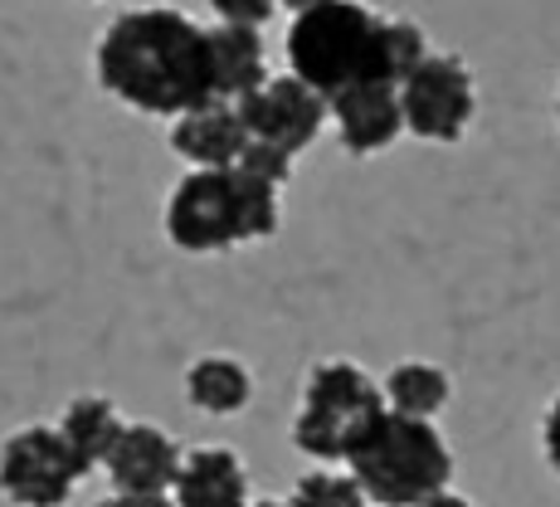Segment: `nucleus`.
Wrapping results in <instances>:
<instances>
[{"instance_id": "9b49d317", "label": "nucleus", "mask_w": 560, "mask_h": 507, "mask_svg": "<svg viewBox=\"0 0 560 507\" xmlns=\"http://www.w3.org/2000/svg\"><path fill=\"white\" fill-rule=\"evenodd\" d=\"M171 147L196 171H234L244 147H249V132H244V123H240V107L214 99V103H205L196 113L171 123Z\"/></svg>"}, {"instance_id": "f03ea898", "label": "nucleus", "mask_w": 560, "mask_h": 507, "mask_svg": "<svg viewBox=\"0 0 560 507\" xmlns=\"http://www.w3.org/2000/svg\"><path fill=\"white\" fill-rule=\"evenodd\" d=\"M424 59L429 39L415 20H385L347 0L303 5L288 25V73L327 103L365 83L400 89Z\"/></svg>"}, {"instance_id": "412c9836", "label": "nucleus", "mask_w": 560, "mask_h": 507, "mask_svg": "<svg viewBox=\"0 0 560 507\" xmlns=\"http://www.w3.org/2000/svg\"><path fill=\"white\" fill-rule=\"evenodd\" d=\"M98 507H176L171 498H152V493H113V498H103Z\"/></svg>"}, {"instance_id": "b1692460", "label": "nucleus", "mask_w": 560, "mask_h": 507, "mask_svg": "<svg viewBox=\"0 0 560 507\" xmlns=\"http://www.w3.org/2000/svg\"><path fill=\"white\" fill-rule=\"evenodd\" d=\"M556 113H560V99H556Z\"/></svg>"}, {"instance_id": "a211bd4d", "label": "nucleus", "mask_w": 560, "mask_h": 507, "mask_svg": "<svg viewBox=\"0 0 560 507\" xmlns=\"http://www.w3.org/2000/svg\"><path fill=\"white\" fill-rule=\"evenodd\" d=\"M240 171H249V176H258V181H268V186L283 191L288 176H293V157L273 152V147H264V142H249V147H244V157H240Z\"/></svg>"}, {"instance_id": "f3484780", "label": "nucleus", "mask_w": 560, "mask_h": 507, "mask_svg": "<svg viewBox=\"0 0 560 507\" xmlns=\"http://www.w3.org/2000/svg\"><path fill=\"white\" fill-rule=\"evenodd\" d=\"M288 507H365V493L357 488L351 473L317 469V473H307V479H298Z\"/></svg>"}, {"instance_id": "4468645a", "label": "nucleus", "mask_w": 560, "mask_h": 507, "mask_svg": "<svg viewBox=\"0 0 560 507\" xmlns=\"http://www.w3.org/2000/svg\"><path fill=\"white\" fill-rule=\"evenodd\" d=\"M59 435H63V445L73 449V459L83 463V473H89V469H98V463H107L117 435H122V419H117L113 401H103V395H79V401L63 410Z\"/></svg>"}, {"instance_id": "39448f33", "label": "nucleus", "mask_w": 560, "mask_h": 507, "mask_svg": "<svg viewBox=\"0 0 560 507\" xmlns=\"http://www.w3.org/2000/svg\"><path fill=\"white\" fill-rule=\"evenodd\" d=\"M385 410V395L361 366L317 361L303 385V410L293 419V445L317 463H347V449L365 419Z\"/></svg>"}, {"instance_id": "9d476101", "label": "nucleus", "mask_w": 560, "mask_h": 507, "mask_svg": "<svg viewBox=\"0 0 560 507\" xmlns=\"http://www.w3.org/2000/svg\"><path fill=\"white\" fill-rule=\"evenodd\" d=\"M327 117L337 123V137L351 157H375L405 132L400 89L390 83H365V89L337 93L327 103Z\"/></svg>"}, {"instance_id": "ddd939ff", "label": "nucleus", "mask_w": 560, "mask_h": 507, "mask_svg": "<svg viewBox=\"0 0 560 507\" xmlns=\"http://www.w3.org/2000/svg\"><path fill=\"white\" fill-rule=\"evenodd\" d=\"M210 64H214V99L220 103H240L268 83L258 30L224 25V20L210 25Z\"/></svg>"}, {"instance_id": "0eeeda50", "label": "nucleus", "mask_w": 560, "mask_h": 507, "mask_svg": "<svg viewBox=\"0 0 560 507\" xmlns=\"http://www.w3.org/2000/svg\"><path fill=\"white\" fill-rule=\"evenodd\" d=\"M400 113H405V132L424 137V142H444V147L458 142L468 132L472 113H478L468 64L454 59V54H429L400 83Z\"/></svg>"}, {"instance_id": "6ab92c4d", "label": "nucleus", "mask_w": 560, "mask_h": 507, "mask_svg": "<svg viewBox=\"0 0 560 507\" xmlns=\"http://www.w3.org/2000/svg\"><path fill=\"white\" fill-rule=\"evenodd\" d=\"M214 10H220L224 25H244V30H258L268 15H273L268 0H249V5H244V0H214Z\"/></svg>"}, {"instance_id": "7ed1b4c3", "label": "nucleus", "mask_w": 560, "mask_h": 507, "mask_svg": "<svg viewBox=\"0 0 560 507\" xmlns=\"http://www.w3.org/2000/svg\"><path fill=\"white\" fill-rule=\"evenodd\" d=\"M347 469L375 507H419L434 493H448L454 479V449L444 445L429 419H405L381 410L365 419L347 449Z\"/></svg>"}, {"instance_id": "1a4fd4ad", "label": "nucleus", "mask_w": 560, "mask_h": 507, "mask_svg": "<svg viewBox=\"0 0 560 507\" xmlns=\"http://www.w3.org/2000/svg\"><path fill=\"white\" fill-rule=\"evenodd\" d=\"M103 469L117 493L171 498V488H176V479H180V449H176V439L156 425H122V435H117Z\"/></svg>"}, {"instance_id": "dca6fc26", "label": "nucleus", "mask_w": 560, "mask_h": 507, "mask_svg": "<svg viewBox=\"0 0 560 507\" xmlns=\"http://www.w3.org/2000/svg\"><path fill=\"white\" fill-rule=\"evenodd\" d=\"M381 395H385V410H395V415L429 419V425H434V415L448 405L454 385H448V376L439 371V366H429V361H400V366H390Z\"/></svg>"}, {"instance_id": "6e6552de", "label": "nucleus", "mask_w": 560, "mask_h": 507, "mask_svg": "<svg viewBox=\"0 0 560 507\" xmlns=\"http://www.w3.org/2000/svg\"><path fill=\"white\" fill-rule=\"evenodd\" d=\"M234 107H240V123H244V132H249V142H264L283 157L307 152V147L317 142L322 123H327V99H317L293 73L268 79L264 89L240 99Z\"/></svg>"}, {"instance_id": "2eb2a0df", "label": "nucleus", "mask_w": 560, "mask_h": 507, "mask_svg": "<svg viewBox=\"0 0 560 507\" xmlns=\"http://www.w3.org/2000/svg\"><path fill=\"white\" fill-rule=\"evenodd\" d=\"M186 395L205 415H240L254 401V376L234 356H200L186 371Z\"/></svg>"}, {"instance_id": "f8f14e48", "label": "nucleus", "mask_w": 560, "mask_h": 507, "mask_svg": "<svg viewBox=\"0 0 560 507\" xmlns=\"http://www.w3.org/2000/svg\"><path fill=\"white\" fill-rule=\"evenodd\" d=\"M176 507H249V479L230 449H196L180 459V479L171 488Z\"/></svg>"}, {"instance_id": "f257e3e1", "label": "nucleus", "mask_w": 560, "mask_h": 507, "mask_svg": "<svg viewBox=\"0 0 560 507\" xmlns=\"http://www.w3.org/2000/svg\"><path fill=\"white\" fill-rule=\"evenodd\" d=\"M98 83L152 117H186L214 103L210 30L180 10H127L98 45Z\"/></svg>"}, {"instance_id": "aec40b11", "label": "nucleus", "mask_w": 560, "mask_h": 507, "mask_svg": "<svg viewBox=\"0 0 560 507\" xmlns=\"http://www.w3.org/2000/svg\"><path fill=\"white\" fill-rule=\"evenodd\" d=\"M541 449H546V463L560 473V395L546 405V419H541Z\"/></svg>"}, {"instance_id": "4be33fe9", "label": "nucleus", "mask_w": 560, "mask_h": 507, "mask_svg": "<svg viewBox=\"0 0 560 507\" xmlns=\"http://www.w3.org/2000/svg\"><path fill=\"white\" fill-rule=\"evenodd\" d=\"M419 507H472L468 498H458V493H434V498H424Z\"/></svg>"}, {"instance_id": "5701e85b", "label": "nucleus", "mask_w": 560, "mask_h": 507, "mask_svg": "<svg viewBox=\"0 0 560 507\" xmlns=\"http://www.w3.org/2000/svg\"><path fill=\"white\" fill-rule=\"evenodd\" d=\"M249 507H288V503H273V498H264V503H249Z\"/></svg>"}, {"instance_id": "20e7f679", "label": "nucleus", "mask_w": 560, "mask_h": 507, "mask_svg": "<svg viewBox=\"0 0 560 507\" xmlns=\"http://www.w3.org/2000/svg\"><path fill=\"white\" fill-rule=\"evenodd\" d=\"M283 220L278 186L249 171H190L166 200V234L186 254H220L230 244L268 240Z\"/></svg>"}, {"instance_id": "423d86ee", "label": "nucleus", "mask_w": 560, "mask_h": 507, "mask_svg": "<svg viewBox=\"0 0 560 507\" xmlns=\"http://www.w3.org/2000/svg\"><path fill=\"white\" fill-rule=\"evenodd\" d=\"M83 479V463L63 445L59 425L15 429L0 449V493L20 507H63Z\"/></svg>"}]
</instances>
